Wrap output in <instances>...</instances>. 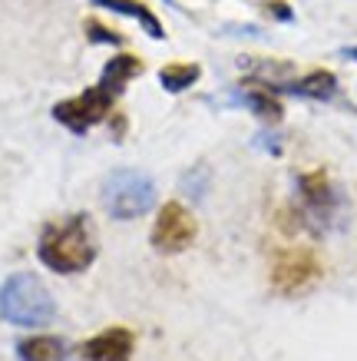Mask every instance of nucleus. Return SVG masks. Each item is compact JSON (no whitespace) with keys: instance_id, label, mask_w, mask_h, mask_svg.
Instances as JSON below:
<instances>
[{"instance_id":"8","label":"nucleus","mask_w":357,"mask_h":361,"mask_svg":"<svg viewBox=\"0 0 357 361\" xmlns=\"http://www.w3.org/2000/svg\"><path fill=\"white\" fill-rule=\"evenodd\" d=\"M298 196H301L304 209L311 212L314 219H331L337 209V192L331 186V179H327L325 169H314V173H304L298 176Z\"/></svg>"},{"instance_id":"15","label":"nucleus","mask_w":357,"mask_h":361,"mask_svg":"<svg viewBox=\"0 0 357 361\" xmlns=\"http://www.w3.org/2000/svg\"><path fill=\"white\" fill-rule=\"evenodd\" d=\"M83 30H87V37L93 40V44H123V37H119V33H113L106 23L93 20V17L83 23Z\"/></svg>"},{"instance_id":"4","label":"nucleus","mask_w":357,"mask_h":361,"mask_svg":"<svg viewBox=\"0 0 357 361\" xmlns=\"http://www.w3.org/2000/svg\"><path fill=\"white\" fill-rule=\"evenodd\" d=\"M119 97H123V90H116L113 83H106V80L99 77L96 83L89 90H83L80 97L60 99L54 106V120L60 123V126H66L70 133H76V136H83V133H89L93 126H99V123L106 120Z\"/></svg>"},{"instance_id":"17","label":"nucleus","mask_w":357,"mask_h":361,"mask_svg":"<svg viewBox=\"0 0 357 361\" xmlns=\"http://www.w3.org/2000/svg\"><path fill=\"white\" fill-rule=\"evenodd\" d=\"M344 56H347V60H354V63H357V47H347V50H344Z\"/></svg>"},{"instance_id":"6","label":"nucleus","mask_w":357,"mask_h":361,"mask_svg":"<svg viewBox=\"0 0 357 361\" xmlns=\"http://www.w3.org/2000/svg\"><path fill=\"white\" fill-rule=\"evenodd\" d=\"M199 235V222L182 202H165L159 209V216L152 222V232H149V242L156 252H163V255H179L185 252L189 245L195 242Z\"/></svg>"},{"instance_id":"12","label":"nucleus","mask_w":357,"mask_h":361,"mask_svg":"<svg viewBox=\"0 0 357 361\" xmlns=\"http://www.w3.org/2000/svg\"><path fill=\"white\" fill-rule=\"evenodd\" d=\"M17 358L20 361H70L66 341L56 335H30L17 341Z\"/></svg>"},{"instance_id":"3","label":"nucleus","mask_w":357,"mask_h":361,"mask_svg":"<svg viewBox=\"0 0 357 361\" xmlns=\"http://www.w3.org/2000/svg\"><path fill=\"white\" fill-rule=\"evenodd\" d=\"M99 199L113 219H139L156 202V183L139 169H116L103 179Z\"/></svg>"},{"instance_id":"7","label":"nucleus","mask_w":357,"mask_h":361,"mask_svg":"<svg viewBox=\"0 0 357 361\" xmlns=\"http://www.w3.org/2000/svg\"><path fill=\"white\" fill-rule=\"evenodd\" d=\"M136 348V335L123 325L103 329L99 335L87 338L80 345V358L83 361H130Z\"/></svg>"},{"instance_id":"14","label":"nucleus","mask_w":357,"mask_h":361,"mask_svg":"<svg viewBox=\"0 0 357 361\" xmlns=\"http://www.w3.org/2000/svg\"><path fill=\"white\" fill-rule=\"evenodd\" d=\"M202 77V66L199 63H165L159 70V83H163L165 93H182L192 83H199Z\"/></svg>"},{"instance_id":"1","label":"nucleus","mask_w":357,"mask_h":361,"mask_svg":"<svg viewBox=\"0 0 357 361\" xmlns=\"http://www.w3.org/2000/svg\"><path fill=\"white\" fill-rule=\"evenodd\" d=\"M96 255L99 245L87 212H76V216H66L60 222L44 226L40 242H37V259L56 275L87 272L89 265L96 262Z\"/></svg>"},{"instance_id":"10","label":"nucleus","mask_w":357,"mask_h":361,"mask_svg":"<svg viewBox=\"0 0 357 361\" xmlns=\"http://www.w3.org/2000/svg\"><path fill=\"white\" fill-rule=\"evenodd\" d=\"M89 4H96L103 11H113V13H123V17H130L142 27V30L149 33L152 40H165V30H163V20L156 17V13L142 4V0H89Z\"/></svg>"},{"instance_id":"11","label":"nucleus","mask_w":357,"mask_h":361,"mask_svg":"<svg viewBox=\"0 0 357 361\" xmlns=\"http://www.w3.org/2000/svg\"><path fill=\"white\" fill-rule=\"evenodd\" d=\"M278 90H288V93L304 99H331L337 93V77L331 70H311L298 80H284Z\"/></svg>"},{"instance_id":"9","label":"nucleus","mask_w":357,"mask_h":361,"mask_svg":"<svg viewBox=\"0 0 357 361\" xmlns=\"http://www.w3.org/2000/svg\"><path fill=\"white\" fill-rule=\"evenodd\" d=\"M242 103L249 106L258 120L265 123H282L284 116V106L278 99V90L261 83V80H245V90H242Z\"/></svg>"},{"instance_id":"5","label":"nucleus","mask_w":357,"mask_h":361,"mask_svg":"<svg viewBox=\"0 0 357 361\" xmlns=\"http://www.w3.org/2000/svg\"><path fill=\"white\" fill-rule=\"evenodd\" d=\"M321 259L311 249H282L271 262V288L278 295H304L321 279Z\"/></svg>"},{"instance_id":"13","label":"nucleus","mask_w":357,"mask_h":361,"mask_svg":"<svg viewBox=\"0 0 357 361\" xmlns=\"http://www.w3.org/2000/svg\"><path fill=\"white\" fill-rule=\"evenodd\" d=\"M142 73V60L139 56H132V54H116V56H109L106 66H103V73L99 77L106 80V83H113L116 90H123L126 93V87H130L132 80Z\"/></svg>"},{"instance_id":"2","label":"nucleus","mask_w":357,"mask_h":361,"mask_svg":"<svg viewBox=\"0 0 357 361\" xmlns=\"http://www.w3.org/2000/svg\"><path fill=\"white\" fill-rule=\"evenodd\" d=\"M0 318L17 329H46L56 318V298L33 272H13L0 285Z\"/></svg>"},{"instance_id":"16","label":"nucleus","mask_w":357,"mask_h":361,"mask_svg":"<svg viewBox=\"0 0 357 361\" xmlns=\"http://www.w3.org/2000/svg\"><path fill=\"white\" fill-rule=\"evenodd\" d=\"M261 7H265V13H268V17H275V20H284V23L294 20V11L284 4V0H265Z\"/></svg>"}]
</instances>
